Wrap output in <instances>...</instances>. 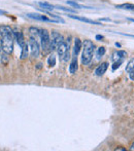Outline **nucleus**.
<instances>
[{"instance_id": "f257e3e1", "label": "nucleus", "mask_w": 134, "mask_h": 151, "mask_svg": "<svg viewBox=\"0 0 134 151\" xmlns=\"http://www.w3.org/2000/svg\"><path fill=\"white\" fill-rule=\"evenodd\" d=\"M0 41H1L2 50L5 54H12L14 50V36L12 29L9 26L0 27Z\"/></svg>"}, {"instance_id": "9d476101", "label": "nucleus", "mask_w": 134, "mask_h": 151, "mask_svg": "<svg viewBox=\"0 0 134 151\" xmlns=\"http://www.w3.org/2000/svg\"><path fill=\"white\" fill-rule=\"evenodd\" d=\"M83 48V42L80 41V38H75L74 39V46H73V55L78 56L80 54V50Z\"/></svg>"}, {"instance_id": "4468645a", "label": "nucleus", "mask_w": 134, "mask_h": 151, "mask_svg": "<svg viewBox=\"0 0 134 151\" xmlns=\"http://www.w3.org/2000/svg\"><path fill=\"white\" fill-rule=\"evenodd\" d=\"M28 48L29 45L27 43H25V45L23 47H21L22 50V52H21V60H25V59L28 57Z\"/></svg>"}, {"instance_id": "5701e85b", "label": "nucleus", "mask_w": 134, "mask_h": 151, "mask_svg": "<svg viewBox=\"0 0 134 151\" xmlns=\"http://www.w3.org/2000/svg\"><path fill=\"white\" fill-rule=\"evenodd\" d=\"M58 9H62L64 12H74V10H72L71 8H67V7H63V6H57Z\"/></svg>"}, {"instance_id": "aec40b11", "label": "nucleus", "mask_w": 134, "mask_h": 151, "mask_svg": "<svg viewBox=\"0 0 134 151\" xmlns=\"http://www.w3.org/2000/svg\"><path fill=\"white\" fill-rule=\"evenodd\" d=\"M48 64H49V66H51V67H53V66L56 65V58H55V56H53L52 55L51 57H49Z\"/></svg>"}, {"instance_id": "2eb2a0df", "label": "nucleus", "mask_w": 134, "mask_h": 151, "mask_svg": "<svg viewBox=\"0 0 134 151\" xmlns=\"http://www.w3.org/2000/svg\"><path fill=\"white\" fill-rule=\"evenodd\" d=\"M118 8H122V9H127V10H132L134 12V4L131 3H123V4H119L117 5Z\"/></svg>"}, {"instance_id": "4be33fe9", "label": "nucleus", "mask_w": 134, "mask_h": 151, "mask_svg": "<svg viewBox=\"0 0 134 151\" xmlns=\"http://www.w3.org/2000/svg\"><path fill=\"white\" fill-rule=\"evenodd\" d=\"M123 63V60H118V61H116L114 62V64L112 65V70H116L117 68H119L121 66V64Z\"/></svg>"}, {"instance_id": "20e7f679", "label": "nucleus", "mask_w": 134, "mask_h": 151, "mask_svg": "<svg viewBox=\"0 0 134 151\" xmlns=\"http://www.w3.org/2000/svg\"><path fill=\"white\" fill-rule=\"evenodd\" d=\"M57 52H58V56L60 57L61 60L67 62L70 58V54H69V42H62L60 45L57 48Z\"/></svg>"}, {"instance_id": "a211bd4d", "label": "nucleus", "mask_w": 134, "mask_h": 151, "mask_svg": "<svg viewBox=\"0 0 134 151\" xmlns=\"http://www.w3.org/2000/svg\"><path fill=\"white\" fill-rule=\"evenodd\" d=\"M39 6H41L43 9H46V10H52V9H54V6L53 5H51V4H49V3H46V2H39Z\"/></svg>"}, {"instance_id": "6e6552de", "label": "nucleus", "mask_w": 134, "mask_h": 151, "mask_svg": "<svg viewBox=\"0 0 134 151\" xmlns=\"http://www.w3.org/2000/svg\"><path fill=\"white\" fill-rule=\"evenodd\" d=\"M107 68H108V64L106 63V62H103V63H101L100 65L96 68V70H95V74H96L97 76H102L106 72Z\"/></svg>"}, {"instance_id": "c756f323", "label": "nucleus", "mask_w": 134, "mask_h": 151, "mask_svg": "<svg viewBox=\"0 0 134 151\" xmlns=\"http://www.w3.org/2000/svg\"><path fill=\"white\" fill-rule=\"evenodd\" d=\"M129 21H131V22H133V23H134V19H131V18H130V19H129Z\"/></svg>"}, {"instance_id": "c85d7f7f", "label": "nucleus", "mask_w": 134, "mask_h": 151, "mask_svg": "<svg viewBox=\"0 0 134 151\" xmlns=\"http://www.w3.org/2000/svg\"><path fill=\"white\" fill-rule=\"evenodd\" d=\"M5 14V12H4L3 10H0V14Z\"/></svg>"}, {"instance_id": "1a4fd4ad", "label": "nucleus", "mask_w": 134, "mask_h": 151, "mask_svg": "<svg viewBox=\"0 0 134 151\" xmlns=\"http://www.w3.org/2000/svg\"><path fill=\"white\" fill-rule=\"evenodd\" d=\"M69 18L73 19V20H78L80 21V22H85V23H88V24H92V25H102L100 23L98 22H95V21H92L90 19H87V18H82V17H76V16H72V14H69Z\"/></svg>"}, {"instance_id": "6ab92c4d", "label": "nucleus", "mask_w": 134, "mask_h": 151, "mask_svg": "<svg viewBox=\"0 0 134 151\" xmlns=\"http://www.w3.org/2000/svg\"><path fill=\"white\" fill-rule=\"evenodd\" d=\"M117 52V56H118L119 60H123L124 58H126L127 57V52H124V50H118Z\"/></svg>"}, {"instance_id": "0eeeda50", "label": "nucleus", "mask_w": 134, "mask_h": 151, "mask_svg": "<svg viewBox=\"0 0 134 151\" xmlns=\"http://www.w3.org/2000/svg\"><path fill=\"white\" fill-rule=\"evenodd\" d=\"M27 17L33 19V20H37V21H44V22H55L53 19H49L46 16H43V14H27Z\"/></svg>"}, {"instance_id": "dca6fc26", "label": "nucleus", "mask_w": 134, "mask_h": 151, "mask_svg": "<svg viewBox=\"0 0 134 151\" xmlns=\"http://www.w3.org/2000/svg\"><path fill=\"white\" fill-rule=\"evenodd\" d=\"M106 50L104 46H100V47H98V50H97V52H96V57H97V60H100L102 57L104 56V54H105Z\"/></svg>"}, {"instance_id": "412c9836", "label": "nucleus", "mask_w": 134, "mask_h": 151, "mask_svg": "<svg viewBox=\"0 0 134 151\" xmlns=\"http://www.w3.org/2000/svg\"><path fill=\"white\" fill-rule=\"evenodd\" d=\"M67 4H69V5L73 6V7H76V8H84V7H86V6L80 5V4H78L76 2H73V1H67ZM87 8H88V7H87Z\"/></svg>"}, {"instance_id": "393cba45", "label": "nucleus", "mask_w": 134, "mask_h": 151, "mask_svg": "<svg viewBox=\"0 0 134 151\" xmlns=\"http://www.w3.org/2000/svg\"><path fill=\"white\" fill-rule=\"evenodd\" d=\"M103 36H102V35H96V39L97 40H101V39H103Z\"/></svg>"}, {"instance_id": "cd10ccee", "label": "nucleus", "mask_w": 134, "mask_h": 151, "mask_svg": "<svg viewBox=\"0 0 134 151\" xmlns=\"http://www.w3.org/2000/svg\"><path fill=\"white\" fill-rule=\"evenodd\" d=\"M116 45L118 46V47H120V46H121V44H120V43H118V42H117V43H116Z\"/></svg>"}, {"instance_id": "f03ea898", "label": "nucleus", "mask_w": 134, "mask_h": 151, "mask_svg": "<svg viewBox=\"0 0 134 151\" xmlns=\"http://www.w3.org/2000/svg\"><path fill=\"white\" fill-rule=\"evenodd\" d=\"M95 52V45L91 40H85L83 42V54H82V63L84 65H89L93 59V55Z\"/></svg>"}, {"instance_id": "9b49d317", "label": "nucleus", "mask_w": 134, "mask_h": 151, "mask_svg": "<svg viewBox=\"0 0 134 151\" xmlns=\"http://www.w3.org/2000/svg\"><path fill=\"white\" fill-rule=\"evenodd\" d=\"M29 32H30V37L35 38L37 41L40 42V30L38 28H35V27H31L29 29Z\"/></svg>"}, {"instance_id": "bb28decb", "label": "nucleus", "mask_w": 134, "mask_h": 151, "mask_svg": "<svg viewBox=\"0 0 134 151\" xmlns=\"http://www.w3.org/2000/svg\"><path fill=\"white\" fill-rule=\"evenodd\" d=\"M130 150H131V151H134V143L132 144V145H131V147H130Z\"/></svg>"}, {"instance_id": "f8f14e48", "label": "nucleus", "mask_w": 134, "mask_h": 151, "mask_svg": "<svg viewBox=\"0 0 134 151\" xmlns=\"http://www.w3.org/2000/svg\"><path fill=\"white\" fill-rule=\"evenodd\" d=\"M16 40L19 45H20V47H23V46L25 45V43H26V42H25L24 35H23V33L21 31L16 32Z\"/></svg>"}, {"instance_id": "b1692460", "label": "nucleus", "mask_w": 134, "mask_h": 151, "mask_svg": "<svg viewBox=\"0 0 134 151\" xmlns=\"http://www.w3.org/2000/svg\"><path fill=\"white\" fill-rule=\"evenodd\" d=\"M129 77H130L131 80H134V71H132V72H130V73H129Z\"/></svg>"}, {"instance_id": "a878e982", "label": "nucleus", "mask_w": 134, "mask_h": 151, "mask_svg": "<svg viewBox=\"0 0 134 151\" xmlns=\"http://www.w3.org/2000/svg\"><path fill=\"white\" fill-rule=\"evenodd\" d=\"M117 151H124V150H126V149H124V148H117V149H116Z\"/></svg>"}, {"instance_id": "f3484780", "label": "nucleus", "mask_w": 134, "mask_h": 151, "mask_svg": "<svg viewBox=\"0 0 134 151\" xmlns=\"http://www.w3.org/2000/svg\"><path fill=\"white\" fill-rule=\"evenodd\" d=\"M126 71L128 72V73H130V72L134 71V58L132 59V60H130V61H129V63L127 64Z\"/></svg>"}, {"instance_id": "39448f33", "label": "nucleus", "mask_w": 134, "mask_h": 151, "mask_svg": "<svg viewBox=\"0 0 134 151\" xmlns=\"http://www.w3.org/2000/svg\"><path fill=\"white\" fill-rule=\"evenodd\" d=\"M62 42H64V37L58 32H52V38H51V52L58 48Z\"/></svg>"}, {"instance_id": "423d86ee", "label": "nucleus", "mask_w": 134, "mask_h": 151, "mask_svg": "<svg viewBox=\"0 0 134 151\" xmlns=\"http://www.w3.org/2000/svg\"><path fill=\"white\" fill-rule=\"evenodd\" d=\"M40 42L37 41L35 38L30 37L29 39V46H30V50H31V56L33 58H37L40 54Z\"/></svg>"}, {"instance_id": "ddd939ff", "label": "nucleus", "mask_w": 134, "mask_h": 151, "mask_svg": "<svg viewBox=\"0 0 134 151\" xmlns=\"http://www.w3.org/2000/svg\"><path fill=\"white\" fill-rule=\"evenodd\" d=\"M68 69H69V72L71 74H74L76 72V70H78V60H76V56L73 57V59H72Z\"/></svg>"}, {"instance_id": "7ed1b4c3", "label": "nucleus", "mask_w": 134, "mask_h": 151, "mask_svg": "<svg viewBox=\"0 0 134 151\" xmlns=\"http://www.w3.org/2000/svg\"><path fill=\"white\" fill-rule=\"evenodd\" d=\"M40 45L44 54L51 52V36L46 29L40 30Z\"/></svg>"}]
</instances>
